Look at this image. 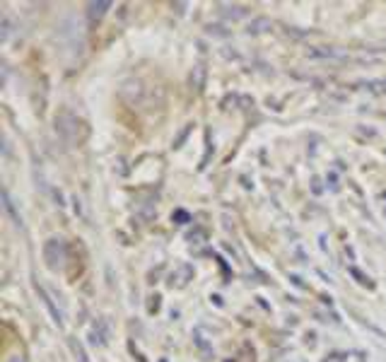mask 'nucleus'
Masks as SVG:
<instances>
[{
  "label": "nucleus",
  "mask_w": 386,
  "mask_h": 362,
  "mask_svg": "<svg viewBox=\"0 0 386 362\" xmlns=\"http://www.w3.org/2000/svg\"><path fill=\"white\" fill-rule=\"evenodd\" d=\"M68 258V249H66V242L61 237H51V239L44 244V261H46L49 268H61L63 261Z\"/></svg>",
  "instance_id": "1"
},
{
  "label": "nucleus",
  "mask_w": 386,
  "mask_h": 362,
  "mask_svg": "<svg viewBox=\"0 0 386 362\" xmlns=\"http://www.w3.org/2000/svg\"><path fill=\"white\" fill-rule=\"evenodd\" d=\"M111 8V0H99V3H89L87 5V20L89 25H96L101 17L106 15V10Z\"/></svg>",
  "instance_id": "2"
},
{
  "label": "nucleus",
  "mask_w": 386,
  "mask_h": 362,
  "mask_svg": "<svg viewBox=\"0 0 386 362\" xmlns=\"http://www.w3.org/2000/svg\"><path fill=\"white\" fill-rule=\"evenodd\" d=\"M37 292H39V297H42V302L46 304V309H49L51 319H54V321H56V324H58V326H63V314L58 312V307H56V304H54V299H51V295H49V292L44 290V287H39V285H37Z\"/></svg>",
  "instance_id": "3"
},
{
  "label": "nucleus",
  "mask_w": 386,
  "mask_h": 362,
  "mask_svg": "<svg viewBox=\"0 0 386 362\" xmlns=\"http://www.w3.org/2000/svg\"><path fill=\"white\" fill-rule=\"evenodd\" d=\"M3 206H5V211L13 215V220H15L17 227H22V215L15 211V206H13V201H10V194H8V191H3Z\"/></svg>",
  "instance_id": "4"
},
{
  "label": "nucleus",
  "mask_w": 386,
  "mask_h": 362,
  "mask_svg": "<svg viewBox=\"0 0 386 362\" xmlns=\"http://www.w3.org/2000/svg\"><path fill=\"white\" fill-rule=\"evenodd\" d=\"M191 85L196 89H201V85H203V65H196V80H191Z\"/></svg>",
  "instance_id": "5"
},
{
  "label": "nucleus",
  "mask_w": 386,
  "mask_h": 362,
  "mask_svg": "<svg viewBox=\"0 0 386 362\" xmlns=\"http://www.w3.org/2000/svg\"><path fill=\"white\" fill-rule=\"evenodd\" d=\"M73 343V350H75V355L80 358V362H87V355H85V350H82V346L77 341H70Z\"/></svg>",
  "instance_id": "6"
},
{
  "label": "nucleus",
  "mask_w": 386,
  "mask_h": 362,
  "mask_svg": "<svg viewBox=\"0 0 386 362\" xmlns=\"http://www.w3.org/2000/svg\"><path fill=\"white\" fill-rule=\"evenodd\" d=\"M193 338H196L198 348H201V350H206V353H210V348H208V343L203 341V333H201V331H196V333H193Z\"/></svg>",
  "instance_id": "7"
},
{
  "label": "nucleus",
  "mask_w": 386,
  "mask_h": 362,
  "mask_svg": "<svg viewBox=\"0 0 386 362\" xmlns=\"http://www.w3.org/2000/svg\"><path fill=\"white\" fill-rule=\"evenodd\" d=\"M353 275H355V278H360V282H362V285H372V282H370V278H365V275H362V273H360V270H357V268H353Z\"/></svg>",
  "instance_id": "8"
},
{
  "label": "nucleus",
  "mask_w": 386,
  "mask_h": 362,
  "mask_svg": "<svg viewBox=\"0 0 386 362\" xmlns=\"http://www.w3.org/2000/svg\"><path fill=\"white\" fill-rule=\"evenodd\" d=\"M10 362H25V360H22V355H15V358H10Z\"/></svg>",
  "instance_id": "9"
}]
</instances>
